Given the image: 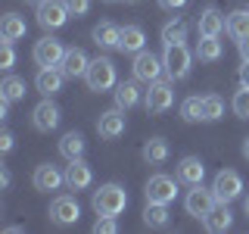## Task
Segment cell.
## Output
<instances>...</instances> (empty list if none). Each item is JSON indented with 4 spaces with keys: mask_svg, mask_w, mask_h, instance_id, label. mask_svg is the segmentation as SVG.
Returning a JSON list of instances; mask_svg holds the SVG:
<instances>
[{
    "mask_svg": "<svg viewBox=\"0 0 249 234\" xmlns=\"http://www.w3.org/2000/svg\"><path fill=\"white\" fill-rule=\"evenodd\" d=\"M243 159L249 162V137H243Z\"/></svg>",
    "mask_w": 249,
    "mask_h": 234,
    "instance_id": "cell-44",
    "label": "cell"
},
{
    "mask_svg": "<svg viewBox=\"0 0 249 234\" xmlns=\"http://www.w3.org/2000/svg\"><path fill=\"white\" fill-rule=\"evenodd\" d=\"M103 3H115V0H103Z\"/></svg>",
    "mask_w": 249,
    "mask_h": 234,
    "instance_id": "cell-48",
    "label": "cell"
},
{
    "mask_svg": "<svg viewBox=\"0 0 249 234\" xmlns=\"http://www.w3.org/2000/svg\"><path fill=\"white\" fill-rule=\"evenodd\" d=\"M124 128H128V119H124V109H122V106H112V109H106V113H100V119H97V135L103 137V140L122 137Z\"/></svg>",
    "mask_w": 249,
    "mask_h": 234,
    "instance_id": "cell-10",
    "label": "cell"
},
{
    "mask_svg": "<svg viewBox=\"0 0 249 234\" xmlns=\"http://www.w3.org/2000/svg\"><path fill=\"white\" fill-rule=\"evenodd\" d=\"M243 213H246V218H249V197L243 200Z\"/></svg>",
    "mask_w": 249,
    "mask_h": 234,
    "instance_id": "cell-45",
    "label": "cell"
},
{
    "mask_svg": "<svg viewBox=\"0 0 249 234\" xmlns=\"http://www.w3.org/2000/svg\"><path fill=\"white\" fill-rule=\"evenodd\" d=\"M90 206H93L97 215H115L119 218L124 213V206H128V194H124V187L115 184V181L100 184L97 191H93V197H90Z\"/></svg>",
    "mask_w": 249,
    "mask_h": 234,
    "instance_id": "cell-1",
    "label": "cell"
},
{
    "mask_svg": "<svg viewBox=\"0 0 249 234\" xmlns=\"http://www.w3.org/2000/svg\"><path fill=\"white\" fill-rule=\"evenodd\" d=\"M168 203H150L146 200V206H143V225L146 228H168Z\"/></svg>",
    "mask_w": 249,
    "mask_h": 234,
    "instance_id": "cell-24",
    "label": "cell"
},
{
    "mask_svg": "<svg viewBox=\"0 0 249 234\" xmlns=\"http://www.w3.org/2000/svg\"><path fill=\"white\" fill-rule=\"evenodd\" d=\"M62 81H66V72H62L59 66H41L35 75V88L37 94H44V97H53V94L62 91Z\"/></svg>",
    "mask_w": 249,
    "mask_h": 234,
    "instance_id": "cell-16",
    "label": "cell"
},
{
    "mask_svg": "<svg viewBox=\"0 0 249 234\" xmlns=\"http://www.w3.org/2000/svg\"><path fill=\"white\" fill-rule=\"evenodd\" d=\"M184 3H187V0H159V6H162V10H181Z\"/></svg>",
    "mask_w": 249,
    "mask_h": 234,
    "instance_id": "cell-39",
    "label": "cell"
},
{
    "mask_svg": "<svg viewBox=\"0 0 249 234\" xmlns=\"http://www.w3.org/2000/svg\"><path fill=\"white\" fill-rule=\"evenodd\" d=\"M31 184H35V191H41V194L59 191V187L66 184V172H59L53 162H41V166L35 169V175H31Z\"/></svg>",
    "mask_w": 249,
    "mask_h": 234,
    "instance_id": "cell-12",
    "label": "cell"
},
{
    "mask_svg": "<svg viewBox=\"0 0 249 234\" xmlns=\"http://www.w3.org/2000/svg\"><path fill=\"white\" fill-rule=\"evenodd\" d=\"M196 59L199 62H218L224 57V47H221V41L218 38H199V44H196Z\"/></svg>",
    "mask_w": 249,
    "mask_h": 234,
    "instance_id": "cell-29",
    "label": "cell"
},
{
    "mask_svg": "<svg viewBox=\"0 0 249 234\" xmlns=\"http://www.w3.org/2000/svg\"><path fill=\"white\" fill-rule=\"evenodd\" d=\"M233 225V213H231V203H215V209L202 218V228L209 234H221Z\"/></svg>",
    "mask_w": 249,
    "mask_h": 234,
    "instance_id": "cell-19",
    "label": "cell"
},
{
    "mask_svg": "<svg viewBox=\"0 0 249 234\" xmlns=\"http://www.w3.org/2000/svg\"><path fill=\"white\" fill-rule=\"evenodd\" d=\"M178 175L171 178V175H150V181H146L143 187V194H146V200L150 203H171L178 197Z\"/></svg>",
    "mask_w": 249,
    "mask_h": 234,
    "instance_id": "cell-8",
    "label": "cell"
},
{
    "mask_svg": "<svg viewBox=\"0 0 249 234\" xmlns=\"http://www.w3.org/2000/svg\"><path fill=\"white\" fill-rule=\"evenodd\" d=\"M84 81H88V88L90 91H97V94H103L109 88H115V62L109 59V57H97V59H90V66H88V72H84Z\"/></svg>",
    "mask_w": 249,
    "mask_h": 234,
    "instance_id": "cell-3",
    "label": "cell"
},
{
    "mask_svg": "<svg viewBox=\"0 0 249 234\" xmlns=\"http://www.w3.org/2000/svg\"><path fill=\"white\" fill-rule=\"evenodd\" d=\"M187 41V22L184 19H171L162 25V47L168 44H184Z\"/></svg>",
    "mask_w": 249,
    "mask_h": 234,
    "instance_id": "cell-31",
    "label": "cell"
},
{
    "mask_svg": "<svg viewBox=\"0 0 249 234\" xmlns=\"http://www.w3.org/2000/svg\"><path fill=\"white\" fill-rule=\"evenodd\" d=\"M3 231H6V234H22V231H25V228H22V225H6Z\"/></svg>",
    "mask_w": 249,
    "mask_h": 234,
    "instance_id": "cell-43",
    "label": "cell"
},
{
    "mask_svg": "<svg viewBox=\"0 0 249 234\" xmlns=\"http://www.w3.org/2000/svg\"><path fill=\"white\" fill-rule=\"evenodd\" d=\"M25 3H35V6H37V3H41V0H25Z\"/></svg>",
    "mask_w": 249,
    "mask_h": 234,
    "instance_id": "cell-46",
    "label": "cell"
},
{
    "mask_svg": "<svg viewBox=\"0 0 249 234\" xmlns=\"http://www.w3.org/2000/svg\"><path fill=\"white\" fill-rule=\"evenodd\" d=\"M115 231H119L115 215H100L97 222H93V234H115Z\"/></svg>",
    "mask_w": 249,
    "mask_h": 234,
    "instance_id": "cell-35",
    "label": "cell"
},
{
    "mask_svg": "<svg viewBox=\"0 0 249 234\" xmlns=\"http://www.w3.org/2000/svg\"><path fill=\"white\" fill-rule=\"evenodd\" d=\"M224 31H228L233 41H243V38H249V10H233L228 16V25H224Z\"/></svg>",
    "mask_w": 249,
    "mask_h": 234,
    "instance_id": "cell-28",
    "label": "cell"
},
{
    "mask_svg": "<svg viewBox=\"0 0 249 234\" xmlns=\"http://www.w3.org/2000/svg\"><path fill=\"white\" fill-rule=\"evenodd\" d=\"M181 119L184 122H202V97H187L181 103Z\"/></svg>",
    "mask_w": 249,
    "mask_h": 234,
    "instance_id": "cell-33",
    "label": "cell"
},
{
    "mask_svg": "<svg viewBox=\"0 0 249 234\" xmlns=\"http://www.w3.org/2000/svg\"><path fill=\"white\" fill-rule=\"evenodd\" d=\"M162 72H165V62L162 57H156L153 50H140L134 53V62H131V78H137L140 84H153L159 81Z\"/></svg>",
    "mask_w": 249,
    "mask_h": 234,
    "instance_id": "cell-4",
    "label": "cell"
},
{
    "mask_svg": "<svg viewBox=\"0 0 249 234\" xmlns=\"http://www.w3.org/2000/svg\"><path fill=\"white\" fill-rule=\"evenodd\" d=\"M13 150V131H3L0 135V153H10Z\"/></svg>",
    "mask_w": 249,
    "mask_h": 234,
    "instance_id": "cell-38",
    "label": "cell"
},
{
    "mask_svg": "<svg viewBox=\"0 0 249 234\" xmlns=\"http://www.w3.org/2000/svg\"><path fill=\"white\" fill-rule=\"evenodd\" d=\"M175 175H178V181H181V184L193 187V184H202V178H206V166H202L199 156H184V159L178 162Z\"/></svg>",
    "mask_w": 249,
    "mask_h": 234,
    "instance_id": "cell-18",
    "label": "cell"
},
{
    "mask_svg": "<svg viewBox=\"0 0 249 234\" xmlns=\"http://www.w3.org/2000/svg\"><path fill=\"white\" fill-rule=\"evenodd\" d=\"M224 116V100L218 94H206L202 97V122H218Z\"/></svg>",
    "mask_w": 249,
    "mask_h": 234,
    "instance_id": "cell-32",
    "label": "cell"
},
{
    "mask_svg": "<svg viewBox=\"0 0 249 234\" xmlns=\"http://www.w3.org/2000/svg\"><path fill=\"white\" fill-rule=\"evenodd\" d=\"M237 47H240V57H243V59H249V38H243V41H237Z\"/></svg>",
    "mask_w": 249,
    "mask_h": 234,
    "instance_id": "cell-41",
    "label": "cell"
},
{
    "mask_svg": "<svg viewBox=\"0 0 249 234\" xmlns=\"http://www.w3.org/2000/svg\"><path fill=\"white\" fill-rule=\"evenodd\" d=\"M212 191H215L218 203H233L240 194H243V178H240L233 169H221L215 175V181H212Z\"/></svg>",
    "mask_w": 249,
    "mask_h": 234,
    "instance_id": "cell-7",
    "label": "cell"
},
{
    "mask_svg": "<svg viewBox=\"0 0 249 234\" xmlns=\"http://www.w3.org/2000/svg\"><path fill=\"white\" fill-rule=\"evenodd\" d=\"M215 203H218V197H215L212 187L193 184L190 191H187V197H184V209H187V215H193V218H206L215 209Z\"/></svg>",
    "mask_w": 249,
    "mask_h": 234,
    "instance_id": "cell-5",
    "label": "cell"
},
{
    "mask_svg": "<svg viewBox=\"0 0 249 234\" xmlns=\"http://www.w3.org/2000/svg\"><path fill=\"white\" fill-rule=\"evenodd\" d=\"M69 47H62V41L56 38H41V41L35 44V62L37 66H62V57H66Z\"/></svg>",
    "mask_w": 249,
    "mask_h": 234,
    "instance_id": "cell-14",
    "label": "cell"
},
{
    "mask_svg": "<svg viewBox=\"0 0 249 234\" xmlns=\"http://www.w3.org/2000/svg\"><path fill=\"white\" fill-rule=\"evenodd\" d=\"M88 66H90L88 53H84L81 47H69V50H66V57H62V66H59V69L66 72V78H84Z\"/></svg>",
    "mask_w": 249,
    "mask_h": 234,
    "instance_id": "cell-21",
    "label": "cell"
},
{
    "mask_svg": "<svg viewBox=\"0 0 249 234\" xmlns=\"http://www.w3.org/2000/svg\"><path fill=\"white\" fill-rule=\"evenodd\" d=\"M25 19L22 16H16V13H6L3 19H0V38H6V41H19V38H25Z\"/></svg>",
    "mask_w": 249,
    "mask_h": 234,
    "instance_id": "cell-27",
    "label": "cell"
},
{
    "mask_svg": "<svg viewBox=\"0 0 249 234\" xmlns=\"http://www.w3.org/2000/svg\"><path fill=\"white\" fill-rule=\"evenodd\" d=\"M62 3H66L69 16H75V19H81V16L90 13V0H62Z\"/></svg>",
    "mask_w": 249,
    "mask_h": 234,
    "instance_id": "cell-37",
    "label": "cell"
},
{
    "mask_svg": "<svg viewBox=\"0 0 249 234\" xmlns=\"http://www.w3.org/2000/svg\"><path fill=\"white\" fill-rule=\"evenodd\" d=\"M69 22V10L62 0H41L37 3V25L47 31H56Z\"/></svg>",
    "mask_w": 249,
    "mask_h": 234,
    "instance_id": "cell-9",
    "label": "cell"
},
{
    "mask_svg": "<svg viewBox=\"0 0 249 234\" xmlns=\"http://www.w3.org/2000/svg\"><path fill=\"white\" fill-rule=\"evenodd\" d=\"M10 181H13V175H10V169H0V184H3V187H10Z\"/></svg>",
    "mask_w": 249,
    "mask_h": 234,
    "instance_id": "cell-42",
    "label": "cell"
},
{
    "mask_svg": "<svg viewBox=\"0 0 249 234\" xmlns=\"http://www.w3.org/2000/svg\"><path fill=\"white\" fill-rule=\"evenodd\" d=\"M231 106H233V116H237V119H249V88L246 84H240V91L233 94Z\"/></svg>",
    "mask_w": 249,
    "mask_h": 234,
    "instance_id": "cell-34",
    "label": "cell"
},
{
    "mask_svg": "<svg viewBox=\"0 0 249 234\" xmlns=\"http://www.w3.org/2000/svg\"><path fill=\"white\" fill-rule=\"evenodd\" d=\"M224 25H228V16H221L218 6H206V10H199V16H196L199 38H218L224 31Z\"/></svg>",
    "mask_w": 249,
    "mask_h": 234,
    "instance_id": "cell-15",
    "label": "cell"
},
{
    "mask_svg": "<svg viewBox=\"0 0 249 234\" xmlns=\"http://www.w3.org/2000/svg\"><path fill=\"white\" fill-rule=\"evenodd\" d=\"M124 3H140V0H124Z\"/></svg>",
    "mask_w": 249,
    "mask_h": 234,
    "instance_id": "cell-47",
    "label": "cell"
},
{
    "mask_svg": "<svg viewBox=\"0 0 249 234\" xmlns=\"http://www.w3.org/2000/svg\"><path fill=\"white\" fill-rule=\"evenodd\" d=\"M90 181H93V172L84 162V156L81 159H69V166H66V187L69 191H84V187H90Z\"/></svg>",
    "mask_w": 249,
    "mask_h": 234,
    "instance_id": "cell-17",
    "label": "cell"
},
{
    "mask_svg": "<svg viewBox=\"0 0 249 234\" xmlns=\"http://www.w3.org/2000/svg\"><path fill=\"white\" fill-rule=\"evenodd\" d=\"M16 62V50H13V41H0V69H13Z\"/></svg>",
    "mask_w": 249,
    "mask_h": 234,
    "instance_id": "cell-36",
    "label": "cell"
},
{
    "mask_svg": "<svg viewBox=\"0 0 249 234\" xmlns=\"http://www.w3.org/2000/svg\"><path fill=\"white\" fill-rule=\"evenodd\" d=\"M137 78H131V81H119L115 84V106H122L124 113H128V109H134L137 103H140V88H137Z\"/></svg>",
    "mask_w": 249,
    "mask_h": 234,
    "instance_id": "cell-22",
    "label": "cell"
},
{
    "mask_svg": "<svg viewBox=\"0 0 249 234\" xmlns=\"http://www.w3.org/2000/svg\"><path fill=\"white\" fill-rule=\"evenodd\" d=\"M78 218H81V206H78L75 197H69V194H62L50 203V222L56 225H78Z\"/></svg>",
    "mask_w": 249,
    "mask_h": 234,
    "instance_id": "cell-13",
    "label": "cell"
},
{
    "mask_svg": "<svg viewBox=\"0 0 249 234\" xmlns=\"http://www.w3.org/2000/svg\"><path fill=\"white\" fill-rule=\"evenodd\" d=\"M59 119H62V113L50 97H44L41 103L31 109V125H35V131H44V135H50V131L59 125Z\"/></svg>",
    "mask_w": 249,
    "mask_h": 234,
    "instance_id": "cell-11",
    "label": "cell"
},
{
    "mask_svg": "<svg viewBox=\"0 0 249 234\" xmlns=\"http://www.w3.org/2000/svg\"><path fill=\"white\" fill-rule=\"evenodd\" d=\"M140 153H143V162H150V166H162V162L168 159V140L165 137H150Z\"/></svg>",
    "mask_w": 249,
    "mask_h": 234,
    "instance_id": "cell-25",
    "label": "cell"
},
{
    "mask_svg": "<svg viewBox=\"0 0 249 234\" xmlns=\"http://www.w3.org/2000/svg\"><path fill=\"white\" fill-rule=\"evenodd\" d=\"M59 153L66 156V159H81L84 156V135L81 131H66V135L59 137Z\"/></svg>",
    "mask_w": 249,
    "mask_h": 234,
    "instance_id": "cell-26",
    "label": "cell"
},
{
    "mask_svg": "<svg viewBox=\"0 0 249 234\" xmlns=\"http://www.w3.org/2000/svg\"><path fill=\"white\" fill-rule=\"evenodd\" d=\"M240 84L249 88V59H243V66H240Z\"/></svg>",
    "mask_w": 249,
    "mask_h": 234,
    "instance_id": "cell-40",
    "label": "cell"
},
{
    "mask_svg": "<svg viewBox=\"0 0 249 234\" xmlns=\"http://www.w3.org/2000/svg\"><path fill=\"white\" fill-rule=\"evenodd\" d=\"M25 94H28V91H25V78H19V75H6L3 81H0V97L10 100V103L22 100Z\"/></svg>",
    "mask_w": 249,
    "mask_h": 234,
    "instance_id": "cell-30",
    "label": "cell"
},
{
    "mask_svg": "<svg viewBox=\"0 0 249 234\" xmlns=\"http://www.w3.org/2000/svg\"><path fill=\"white\" fill-rule=\"evenodd\" d=\"M171 103H175V91H171V81H153L146 84V94H143V106L150 116H162L165 109H171Z\"/></svg>",
    "mask_w": 249,
    "mask_h": 234,
    "instance_id": "cell-6",
    "label": "cell"
},
{
    "mask_svg": "<svg viewBox=\"0 0 249 234\" xmlns=\"http://www.w3.org/2000/svg\"><path fill=\"white\" fill-rule=\"evenodd\" d=\"M119 50L122 53H140V50H146V35H143V28L140 25H124L122 28V41H119Z\"/></svg>",
    "mask_w": 249,
    "mask_h": 234,
    "instance_id": "cell-23",
    "label": "cell"
},
{
    "mask_svg": "<svg viewBox=\"0 0 249 234\" xmlns=\"http://www.w3.org/2000/svg\"><path fill=\"white\" fill-rule=\"evenodd\" d=\"M90 38H93V44H97L100 50H119L122 28L115 25V22H100V25H93Z\"/></svg>",
    "mask_w": 249,
    "mask_h": 234,
    "instance_id": "cell-20",
    "label": "cell"
},
{
    "mask_svg": "<svg viewBox=\"0 0 249 234\" xmlns=\"http://www.w3.org/2000/svg\"><path fill=\"white\" fill-rule=\"evenodd\" d=\"M193 57H196V53H190L187 44H168L165 53H162L165 75L171 78V81H184V78L190 75V69H193Z\"/></svg>",
    "mask_w": 249,
    "mask_h": 234,
    "instance_id": "cell-2",
    "label": "cell"
}]
</instances>
